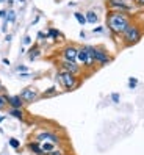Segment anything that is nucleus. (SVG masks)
I'll use <instances>...</instances> for the list:
<instances>
[{"label":"nucleus","instance_id":"f257e3e1","mask_svg":"<svg viewBox=\"0 0 144 155\" xmlns=\"http://www.w3.org/2000/svg\"><path fill=\"white\" fill-rule=\"evenodd\" d=\"M130 24H132V19H130V16L125 14V13L108 11V14H106V27L114 35H122Z\"/></svg>","mask_w":144,"mask_h":155},{"label":"nucleus","instance_id":"f03ea898","mask_svg":"<svg viewBox=\"0 0 144 155\" xmlns=\"http://www.w3.org/2000/svg\"><path fill=\"white\" fill-rule=\"evenodd\" d=\"M78 77L74 75V74H69V72H64V71H58L57 75H55V86H60L64 91H72L78 86Z\"/></svg>","mask_w":144,"mask_h":155},{"label":"nucleus","instance_id":"7ed1b4c3","mask_svg":"<svg viewBox=\"0 0 144 155\" xmlns=\"http://www.w3.org/2000/svg\"><path fill=\"white\" fill-rule=\"evenodd\" d=\"M121 36H122V41L127 44V45H133V44H136L141 39L142 28H141L138 24H130Z\"/></svg>","mask_w":144,"mask_h":155},{"label":"nucleus","instance_id":"20e7f679","mask_svg":"<svg viewBox=\"0 0 144 155\" xmlns=\"http://www.w3.org/2000/svg\"><path fill=\"white\" fill-rule=\"evenodd\" d=\"M33 140H34V141H38V143H44V141H47V143H53V144L60 146V143H61V136H60V133H57L55 130L42 129V130L34 132Z\"/></svg>","mask_w":144,"mask_h":155},{"label":"nucleus","instance_id":"39448f33","mask_svg":"<svg viewBox=\"0 0 144 155\" xmlns=\"http://www.w3.org/2000/svg\"><path fill=\"white\" fill-rule=\"evenodd\" d=\"M110 11H119V13H125L129 14L130 11H133L136 8V2L135 0H106Z\"/></svg>","mask_w":144,"mask_h":155},{"label":"nucleus","instance_id":"423d86ee","mask_svg":"<svg viewBox=\"0 0 144 155\" xmlns=\"http://www.w3.org/2000/svg\"><path fill=\"white\" fill-rule=\"evenodd\" d=\"M89 52H91V57H93V61L94 64H99V66H106L113 58L111 55L108 53L103 47H96V45H89Z\"/></svg>","mask_w":144,"mask_h":155},{"label":"nucleus","instance_id":"0eeeda50","mask_svg":"<svg viewBox=\"0 0 144 155\" xmlns=\"http://www.w3.org/2000/svg\"><path fill=\"white\" fill-rule=\"evenodd\" d=\"M77 63H78V64H82V66H88V68L94 66V61H93V57H91V52H89V45H82V47H78Z\"/></svg>","mask_w":144,"mask_h":155},{"label":"nucleus","instance_id":"6e6552de","mask_svg":"<svg viewBox=\"0 0 144 155\" xmlns=\"http://www.w3.org/2000/svg\"><path fill=\"white\" fill-rule=\"evenodd\" d=\"M19 96H21V99L24 100V104H31V102H34L36 99H39V91L36 89V88H33V86H25V88H22V91L19 93Z\"/></svg>","mask_w":144,"mask_h":155},{"label":"nucleus","instance_id":"1a4fd4ad","mask_svg":"<svg viewBox=\"0 0 144 155\" xmlns=\"http://www.w3.org/2000/svg\"><path fill=\"white\" fill-rule=\"evenodd\" d=\"M77 53H78L77 45H66V47L61 50V61L77 63Z\"/></svg>","mask_w":144,"mask_h":155},{"label":"nucleus","instance_id":"9d476101","mask_svg":"<svg viewBox=\"0 0 144 155\" xmlns=\"http://www.w3.org/2000/svg\"><path fill=\"white\" fill-rule=\"evenodd\" d=\"M61 71L69 72V74H74V75H78L80 72H82L78 63H66V61H61Z\"/></svg>","mask_w":144,"mask_h":155},{"label":"nucleus","instance_id":"9b49d317","mask_svg":"<svg viewBox=\"0 0 144 155\" xmlns=\"http://www.w3.org/2000/svg\"><path fill=\"white\" fill-rule=\"evenodd\" d=\"M6 102H8V105H10L11 108H19V110L24 108V100L21 99L19 94H17V96H10L6 99Z\"/></svg>","mask_w":144,"mask_h":155},{"label":"nucleus","instance_id":"f8f14e48","mask_svg":"<svg viewBox=\"0 0 144 155\" xmlns=\"http://www.w3.org/2000/svg\"><path fill=\"white\" fill-rule=\"evenodd\" d=\"M27 149H28V150H30L33 155H42L39 143H38V141H34V140H31V141L27 143Z\"/></svg>","mask_w":144,"mask_h":155},{"label":"nucleus","instance_id":"ddd939ff","mask_svg":"<svg viewBox=\"0 0 144 155\" xmlns=\"http://www.w3.org/2000/svg\"><path fill=\"white\" fill-rule=\"evenodd\" d=\"M39 146H41V152H42V155H49L53 149H57V147H58L57 144H53V143H47V141L39 143Z\"/></svg>","mask_w":144,"mask_h":155},{"label":"nucleus","instance_id":"4468645a","mask_svg":"<svg viewBox=\"0 0 144 155\" xmlns=\"http://www.w3.org/2000/svg\"><path fill=\"white\" fill-rule=\"evenodd\" d=\"M85 17H86V22H89V24H97V22H99V16H97V13L93 11V10L86 11Z\"/></svg>","mask_w":144,"mask_h":155},{"label":"nucleus","instance_id":"2eb2a0df","mask_svg":"<svg viewBox=\"0 0 144 155\" xmlns=\"http://www.w3.org/2000/svg\"><path fill=\"white\" fill-rule=\"evenodd\" d=\"M46 33H47V39H60V38L63 39V35L58 28H49V31Z\"/></svg>","mask_w":144,"mask_h":155},{"label":"nucleus","instance_id":"dca6fc26","mask_svg":"<svg viewBox=\"0 0 144 155\" xmlns=\"http://www.w3.org/2000/svg\"><path fill=\"white\" fill-rule=\"evenodd\" d=\"M39 55H41V49H39V45H33V47L30 49V53H28L30 61H34L36 58H39Z\"/></svg>","mask_w":144,"mask_h":155},{"label":"nucleus","instance_id":"f3484780","mask_svg":"<svg viewBox=\"0 0 144 155\" xmlns=\"http://www.w3.org/2000/svg\"><path fill=\"white\" fill-rule=\"evenodd\" d=\"M10 116L11 117H16V119H19V121H22L24 119V111L19 110V108H11V110H10Z\"/></svg>","mask_w":144,"mask_h":155},{"label":"nucleus","instance_id":"a211bd4d","mask_svg":"<svg viewBox=\"0 0 144 155\" xmlns=\"http://www.w3.org/2000/svg\"><path fill=\"white\" fill-rule=\"evenodd\" d=\"M74 17L78 21L80 25H85V24H86V17H85V14H82L80 11H75V13H74Z\"/></svg>","mask_w":144,"mask_h":155},{"label":"nucleus","instance_id":"6ab92c4d","mask_svg":"<svg viewBox=\"0 0 144 155\" xmlns=\"http://www.w3.org/2000/svg\"><path fill=\"white\" fill-rule=\"evenodd\" d=\"M16 21V13L13 11V10H8L6 11V17H5V22H14Z\"/></svg>","mask_w":144,"mask_h":155},{"label":"nucleus","instance_id":"aec40b11","mask_svg":"<svg viewBox=\"0 0 144 155\" xmlns=\"http://www.w3.org/2000/svg\"><path fill=\"white\" fill-rule=\"evenodd\" d=\"M55 93H57V86L53 85V86H50L49 89L44 91V93H42V97H50L52 94H55Z\"/></svg>","mask_w":144,"mask_h":155},{"label":"nucleus","instance_id":"412c9836","mask_svg":"<svg viewBox=\"0 0 144 155\" xmlns=\"http://www.w3.org/2000/svg\"><path fill=\"white\" fill-rule=\"evenodd\" d=\"M10 146H11L13 149L19 150V147H21V141L17 140V138H10Z\"/></svg>","mask_w":144,"mask_h":155},{"label":"nucleus","instance_id":"4be33fe9","mask_svg":"<svg viewBox=\"0 0 144 155\" xmlns=\"http://www.w3.org/2000/svg\"><path fill=\"white\" fill-rule=\"evenodd\" d=\"M28 71H30L28 68H27V66H22V64H21V66H17V68L14 69V72H16V74H27Z\"/></svg>","mask_w":144,"mask_h":155},{"label":"nucleus","instance_id":"5701e85b","mask_svg":"<svg viewBox=\"0 0 144 155\" xmlns=\"http://www.w3.org/2000/svg\"><path fill=\"white\" fill-rule=\"evenodd\" d=\"M64 153H67V152H66L64 149H61V146H58V147H57V149H53L49 155H64Z\"/></svg>","mask_w":144,"mask_h":155},{"label":"nucleus","instance_id":"b1692460","mask_svg":"<svg viewBox=\"0 0 144 155\" xmlns=\"http://www.w3.org/2000/svg\"><path fill=\"white\" fill-rule=\"evenodd\" d=\"M136 86H138V78L130 77V78H129V88H130V89H135Z\"/></svg>","mask_w":144,"mask_h":155},{"label":"nucleus","instance_id":"393cba45","mask_svg":"<svg viewBox=\"0 0 144 155\" xmlns=\"http://www.w3.org/2000/svg\"><path fill=\"white\" fill-rule=\"evenodd\" d=\"M8 107V102L5 100V96H3V93H0V111L3 110V108H6Z\"/></svg>","mask_w":144,"mask_h":155},{"label":"nucleus","instance_id":"a878e982","mask_svg":"<svg viewBox=\"0 0 144 155\" xmlns=\"http://www.w3.org/2000/svg\"><path fill=\"white\" fill-rule=\"evenodd\" d=\"M111 100H113L114 104H119V100H121L119 94H118V93H113V94H111Z\"/></svg>","mask_w":144,"mask_h":155},{"label":"nucleus","instance_id":"bb28decb","mask_svg":"<svg viewBox=\"0 0 144 155\" xmlns=\"http://www.w3.org/2000/svg\"><path fill=\"white\" fill-rule=\"evenodd\" d=\"M38 38H39V39H47V33H46V31H39V33H38Z\"/></svg>","mask_w":144,"mask_h":155},{"label":"nucleus","instance_id":"cd10ccee","mask_svg":"<svg viewBox=\"0 0 144 155\" xmlns=\"http://www.w3.org/2000/svg\"><path fill=\"white\" fill-rule=\"evenodd\" d=\"M24 44L25 45H30L31 44V38H30V36H25V38H24Z\"/></svg>","mask_w":144,"mask_h":155},{"label":"nucleus","instance_id":"c85d7f7f","mask_svg":"<svg viewBox=\"0 0 144 155\" xmlns=\"http://www.w3.org/2000/svg\"><path fill=\"white\" fill-rule=\"evenodd\" d=\"M102 31H103V27H96L93 33H102Z\"/></svg>","mask_w":144,"mask_h":155},{"label":"nucleus","instance_id":"c756f323","mask_svg":"<svg viewBox=\"0 0 144 155\" xmlns=\"http://www.w3.org/2000/svg\"><path fill=\"white\" fill-rule=\"evenodd\" d=\"M135 2H136V5H139V6L144 8V0H135Z\"/></svg>","mask_w":144,"mask_h":155},{"label":"nucleus","instance_id":"7c9ffc66","mask_svg":"<svg viewBox=\"0 0 144 155\" xmlns=\"http://www.w3.org/2000/svg\"><path fill=\"white\" fill-rule=\"evenodd\" d=\"M0 17H6V10H0Z\"/></svg>","mask_w":144,"mask_h":155},{"label":"nucleus","instance_id":"2f4dec72","mask_svg":"<svg viewBox=\"0 0 144 155\" xmlns=\"http://www.w3.org/2000/svg\"><path fill=\"white\" fill-rule=\"evenodd\" d=\"M5 39H6V42H10V41L13 39V36H11V35H6V36H5Z\"/></svg>","mask_w":144,"mask_h":155},{"label":"nucleus","instance_id":"473e14b6","mask_svg":"<svg viewBox=\"0 0 144 155\" xmlns=\"http://www.w3.org/2000/svg\"><path fill=\"white\" fill-rule=\"evenodd\" d=\"M3 64H5V66H10L11 63H10V60H8V58H5V60H3Z\"/></svg>","mask_w":144,"mask_h":155},{"label":"nucleus","instance_id":"72a5a7b5","mask_svg":"<svg viewBox=\"0 0 144 155\" xmlns=\"http://www.w3.org/2000/svg\"><path fill=\"white\" fill-rule=\"evenodd\" d=\"M3 121H5V116H3V114H0V124H2Z\"/></svg>","mask_w":144,"mask_h":155},{"label":"nucleus","instance_id":"f704fd0d","mask_svg":"<svg viewBox=\"0 0 144 155\" xmlns=\"http://www.w3.org/2000/svg\"><path fill=\"white\" fill-rule=\"evenodd\" d=\"M13 2H14V0H8V3H10V5H13Z\"/></svg>","mask_w":144,"mask_h":155},{"label":"nucleus","instance_id":"c9c22d12","mask_svg":"<svg viewBox=\"0 0 144 155\" xmlns=\"http://www.w3.org/2000/svg\"><path fill=\"white\" fill-rule=\"evenodd\" d=\"M19 2H21V3H25V0H19Z\"/></svg>","mask_w":144,"mask_h":155},{"label":"nucleus","instance_id":"e433bc0d","mask_svg":"<svg viewBox=\"0 0 144 155\" xmlns=\"http://www.w3.org/2000/svg\"><path fill=\"white\" fill-rule=\"evenodd\" d=\"M2 2H5V0H0V3H2Z\"/></svg>","mask_w":144,"mask_h":155},{"label":"nucleus","instance_id":"4c0bfd02","mask_svg":"<svg viewBox=\"0 0 144 155\" xmlns=\"http://www.w3.org/2000/svg\"><path fill=\"white\" fill-rule=\"evenodd\" d=\"M64 155H72V153H64Z\"/></svg>","mask_w":144,"mask_h":155},{"label":"nucleus","instance_id":"58836bf2","mask_svg":"<svg viewBox=\"0 0 144 155\" xmlns=\"http://www.w3.org/2000/svg\"><path fill=\"white\" fill-rule=\"evenodd\" d=\"M0 88H2V86H0Z\"/></svg>","mask_w":144,"mask_h":155}]
</instances>
